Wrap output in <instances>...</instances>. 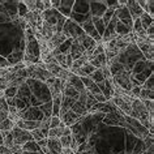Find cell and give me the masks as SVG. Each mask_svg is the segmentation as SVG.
<instances>
[{"instance_id":"1","label":"cell","mask_w":154,"mask_h":154,"mask_svg":"<svg viewBox=\"0 0 154 154\" xmlns=\"http://www.w3.org/2000/svg\"><path fill=\"white\" fill-rule=\"evenodd\" d=\"M124 120L127 122V125H128V128L132 131V132L136 134V136L140 138V140H144V138L149 134L148 129H146L138 120H136V119H133V118H131V116H127V115H125Z\"/></svg>"},{"instance_id":"2","label":"cell","mask_w":154,"mask_h":154,"mask_svg":"<svg viewBox=\"0 0 154 154\" xmlns=\"http://www.w3.org/2000/svg\"><path fill=\"white\" fill-rule=\"evenodd\" d=\"M11 133H12L13 141H14V144L16 145L22 146L24 144H26V142L33 141V136H32V133H30L29 131L21 129V128H18V127H16V125L12 128Z\"/></svg>"},{"instance_id":"3","label":"cell","mask_w":154,"mask_h":154,"mask_svg":"<svg viewBox=\"0 0 154 154\" xmlns=\"http://www.w3.org/2000/svg\"><path fill=\"white\" fill-rule=\"evenodd\" d=\"M115 16L118 17V20L120 21L122 24H124L125 26H128L129 29H132L133 20H132V17H131L127 7H120V8H118L116 11H115Z\"/></svg>"},{"instance_id":"4","label":"cell","mask_w":154,"mask_h":154,"mask_svg":"<svg viewBox=\"0 0 154 154\" xmlns=\"http://www.w3.org/2000/svg\"><path fill=\"white\" fill-rule=\"evenodd\" d=\"M91 5V16L95 17V18H102V16L105 14L107 7L105 4V2H91L89 3Z\"/></svg>"},{"instance_id":"5","label":"cell","mask_w":154,"mask_h":154,"mask_svg":"<svg viewBox=\"0 0 154 154\" xmlns=\"http://www.w3.org/2000/svg\"><path fill=\"white\" fill-rule=\"evenodd\" d=\"M111 103H114L115 106L119 109V111H122L124 115L127 116H131V114H132V110H131V105H128L127 102H124L120 97H112L110 99Z\"/></svg>"},{"instance_id":"6","label":"cell","mask_w":154,"mask_h":154,"mask_svg":"<svg viewBox=\"0 0 154 154\" xmlns=\"http://www.w3.org/2000/svg\"><path fill=\"white\" fill-rule=\"evenodd\" d=\"M14 125L18 127V128H21V129L32 132L33 129L39 128L41 122H37V120H17L16 123H14Z\"/></svg>"},{"instance_id":"7","label":"cell","mask_w":154,"mask_h":154,"mask_svg":"<svg viewBox=\"0 0 154 154\" xmlns=\"http://www.w3.org/2000/svg\"><path fill=\"white\" fill-rule=\"evenodd\" d=\"M127 9H128V12L131 14V17H132V20H136V18H140L141 14L144 13V11L140 8V5L137 4V2H127Z\"/></svg>"},{"instance_id":"8","label":"cell","mask_w":154,"mask_h":154,"mask_svg":"<svg viewBox=\"0 0 154 154\" xmlns=\"http://www.w3.org/2000/svg\"><path fill=\"white\" fill-rule=\"evenodd\" d=\"M84 51H85V50H84L82 46L80 45L76 39H73V41H72V45H71V48H69V55L72 56V59H73V60L80 59V57L82 56Z\"/></svg>"},{"instance_id":"9","label":"cell","mask_w":154,"mask_h":154,"mask_svg":"<svg viewBox=\"0 0 154 154\" xmlns=\"http://www.w3.org/2000/svg\"><path fill=\"white\" fill-rule=\"evenodd\" d=\"M67 84L68 85H71L72 88H75L79 93H84V91H85V88H84V85H82V82H81V80H80L79 76H75V75H72V73H69V76L67 79Z\"/></svg>"},{"instance_id":"10","label":"cell","mask_w":154,"mask_h":154,"mask_svg":"<svg viewBox=\"0 0 154 154\" xmlns=\"http://www.w3.org/2000/svg\"><path fill=\"white\" fill-rule=\"evenodd\" d=\"M65 41H67V38L63 35V33L61 34H54V37L47 42V47H48L50 51H52V50L59 47L60 45H63Z\"/></svg>"},{"instance_id":"11","label":"cell","mask_w":154,"mask_h":154,"mask_svg":"<svg viewBox=\"0 0 154 154\" xmlns=\"http://www.w3.org/2000/svg\"><path fill=\"white\" fill-rule=\"evenodd\" d=\"M46 148L48 149V152L51 154H61V152H63L59 138H47V146Z\"/></svg>"},{"instance_id":"12","label":"cell","mask_w":154,"mask_h":154,"mask_svg":"<svg viewBox=\"0 0 154 154\" xmlns=\"http://www.w3.org/2000/svg\"><path fill=\"white\" fill-rule=\"evenodd\" d=\"M61 95L63 97H68V98H72V99H79V97H80V93L77 91L75 88H72L71 85H65V88H64V90L61 91Z\"/></svg>"},{"instance_id":"13","label":"cell","mask_w":154,"mask_h":154,"mask_svg":"<svg viewBox=\"0 0 154 154\" xmlns=\"http://www.w3.org/2000/svg\"><path fill=\"white\" fill-rule=\"evenodd\" d=\"M21 150L22 152H30V153H42V149L38 146V144L34 140L24 144L21 146Z\"/></svg>"},{"instance_id":"14","label":"cell","mask_w":154,"mask_h":154,"mask_svg":"<svg viewBox=\"0 0 154 154\" xmlns=\"http://www.w3.org/2000/svg\"><path fill=\"white\" fill-rule=\"evenodd\" d=\"M73 4H75V2H61L60 3V7L56 11L60 14H63L65 18H67V17L71 16V13H69V11H71V7H69V5H73Z\"/></svg>"},{"instance_id":"15","label":"cell","mask_w":154,"mask_h":154,"mask_svg":"<svg viewBox=\"0 0 154 154\" xmlns=\"http://www.w3.org/2000/svg\"><path fill=\"white\" fill-rule=\"evenodd\" d=\"M131 32H132V29H129L128 26H125L124 24H122L120 21H118L116 25H115V33H116L119 37L127 35V34H129Z\"/></svg>"},{"instance_id":"16","label":"cell","mask_w":154,"mask_h":154,"mask_svg":"<svg viewBox=\"0 0 154 154\" xmlns=\"http://www.w3.org/2000/svg\"><path fill=\"white\" fill-rule=\"evenodd\" d=\"M140 22H141V26L142 29L146 30L149 26L154 25V21H153V16H150L148 13H142L141 17H140Z\"/></svg>"},{"instance_id":"17","label":"cell","mask_w":154,"mask_h":154,"mask_svg":"<svg viewBox=\"0 0 154 154\" xmlns=\"http://www.w3.org/2000/svg\"><path fill=\"white\" fill-rule=\"evenodd\" d=\"M13 127H14V123L11 119L7 118L5 120L0 122V132H11Z\"/></svg>"},{"instance_id":"18","label":"cell","mask_w":154,"mask_h":154,"mask_svg":"<svg viewBox=\"0 0 154 154\" xmlns=\"http://www.w3.org/2000/svg\"><path fill=\"white\" fill-rule=\"evenodd\" d=\"M88 77H89L91 81L95 82V84H101V82L105 81V79H103V76H102L101 69H95V71H94L93 73H91L90 76H88Z\"/></svg>"},{"instance_id":"19","label":"cell","mask_w":154,"mask_h":154,"mask_svg":"<svg viewBox=\"0 0 154 154\" xmlns=\"http://www.w3.org/2000/svg\"><path fill=\"white\" fill-rule=\"evenodd\" d=\"M17 91H18V88L8 86V88H7V89L4 90V98H5V99H13V98L17 95Z\"/></svg>"},{"instance_id":"20","label":"cell","mask_w":154,"mask_h":154,"mask_svg":"<svg viewBox=\"0 0 154 154\" xmlns=\"http://www.w3.org/2000/svg\"><path fill=\"white\" fill-rule=\"evenodd\" d=\"M72 41H73V39H71V38H69V39L65 41L63 45H60L59 47H57V48H59V51H60V54H63V55H67V54H69V48H71Z\"/></svg>"},{"instance_id":"21","label":"cell","mask_w":154,"mask_h":154,"mask_svg":"<svg viewBox=\"0 0 154 154\" xmlns=\"http://www.w3.org/2000/svg\"><path fill=\"white\" fill-rule=\"evenodd\" d=\"M32 136H33V140L35 141V142H38V141H41V140H43V138H47L43 134V132H42V129L41 128H37V129H33L32 132Z\"/></svg>"},{"instance_id":"22","label":"cell","mask_w":154,"mask_h":154,"mask_svg":"<svg viewBox=\"0 0 154 154\" xmlns=\"http://www.w3.org/2000/svg\"><path fill=\"white\" fill-rule=\"evenodd\" d=\"M85 63H88V57H86L85 55H82L81 57H80V59L73 60V64H72L71 69H79V68H81Z\"/></svg>"},{"instance_id":"23","label":"cell","mask_w":154,"mask_h":154,"mask_svg":"<svg viewBox=\"0 0 154 154\" xmlns=\"http://www.w3.org/2000/svg\"><path fill=\"white\" fill-rule=\"evenodd\" d=\"M141 88L142 89H146V90H154V76L150 75L149 80L146 79L144 81V84L141 85Z\"/></svg>"},{"instance_id":"24","label":"cell","mask_w":154,"mask_h":154,"mask_svg":"<svg viewBox=\"0 0 154 154\" xmlns=\"http://www.w3.org/2000/svg\"><path fill=\"white\" fill-rule=\"evenodd\" d=\"M114 13H115V11H114V9H110V8H107V9H106L105 14L102 16V22L105 24V26L110 22V20H111V18H112V16H114Z\"/></svg>"},{"instance_id":"25","label":"cell","mask_w":154,"mask_h":154,"mask_svg":"<svg viewBox=\"0 0 154 154\" xmlns=\"http://www.w3.org/2000/svg\"><path fill=\"white\" fill-rule=\"evenodd\" d=\"M18 4V11H17V16H18V18H24L25 17V14L29 12L28 11V8L25 7V4L22 2H20V3H17Z\"/></svg>"},{"instance_id":"26","label":"cell","mask_w":154,"mask_h":154,"mask_svg":"<svg viewBox=\"0 0 154 154\" xmlns=\"http://www.w3.org/2000/svg\"><path fill=\"white\" fill-rule=\"evenodd\" d=\"M71 140H72V134H71V136H63V137H60L59 141H60V144H61V148H63V149L69 148Z\"/></svg>"},{"instance_id":"27","label":"cell","mask_w":154,"mask_h":154,"mask_svg":"<svg viewBox=\"0 0 154 154\" xmlns=\"http://www.w3.org/2000/svg\"><path fill=\"white\" fill-rule=\"evenodd\" d=\"M105 52V46H103V43L101 42V43H97V46H95V48L93 50V57H97L98 55H101V54Z\"/></svg>"},{"instance_id":"28","label":"cell","mask_w":154,"mask_h":154,"mask_svg":"<svg viewBox=\"0 0 154 154\" xmlns=\"http://www.w3.org/2000/svg\"><path fill=\"white\" fill-rule=\"evenodd\" d=\"M81 69H82V72L85 73V76H90L91 73L95 71V68H94L91 64H89V63H85V64H84L82 67H81Z\"/></svg>"},{"instance_id":"29","label":"cell","mask_w":154,"mask_h":154,"mask_svg":"<svg viewBox=\"0 0 154 154\" xmlns=\"http://www.w3.org/2000/svg\"><path fill=\"white\" fill-rule=\"evenodd\" d=\"M35 2H37V0H25V2H22V3L25 4V7L28 8L29 12H34V11H37Z\"/></svg>"},{"instance_id":"30","label":"cell","mask_w":154,"mask_h":154,"mask_svg":"<svg viewBox=\"0 0 154 154\" xmlns=\"http://www.w3.org/2000/svg\"><path fill=\"white\" fill-rule=\"evenodd\" d=\"M101 72H102V76L105 80H112V75H111L110 72V68L109 65H106V67H102L101 68Z\"/></svg>"},{"instance_id":"31","label":"cell","mask_w":154,"mask_h":154,"mask_svg":"<svg viewBox=\"0 0 154 154\" xmlns=\"http://www.w3.org/2000/svg\"><path fill=\"white\" fill-rule=\"evenodd\" d=\"M60 118L59 116H51V119H50V128H57L60 124Z\"/></svg>"},{"instance_id":"32","label":"cell","mask_w":154,"mask_h":154,"mask_svg":"<svg viewBox=\"0 0 154 154\" xmlns=\"http://www.w3.org/2000/svg\"><path fill=\"white\" fill-rule=\"evenodd\" d=\"M93 98L95 99V102H97V103H106V102H107L106 97H105V95H103L102 93H101V94H94Z\"/></svg>"},{"instance_id":"33","label":"cell","mask_w":154,"mask_h":154,"mask_svg":"<svg viewBox=\"0 0 154 154\" xmlns=\"http://www.w3.org/2000/svg\"><path fill=\"white\" fill-rule=\"evenodd\" d=\"M0 111L8 112V103H7L5 98H0Z\"/></svg>"},{"instance_id":"34","label":"cell","mask_w":154,"mask_h":154,"mask_svg":"<svg viewBox=\"0 0 154 154\" xmlns=\"http://www.w3.org/2000/svg\"><path fill=\"white\" fill-rule=\"evenodd\" d=\"M97 60L99 61V63H101L102 67H106V65H107V59H106L105 52L101 54V55H98V56H97Z\"/></svg>"},{"instance_id":"35","label":"cell","mask_w":154,"mask_h":154,"mask_svg":"<svg viewBox=\"0 0 154 154\" xmlns=\"http://www.w3.org/2000/svg\"><path fill=\"white\" fill-rule=\"evenodd\" d=\"M69 149L72 150V152H77V149H79V142H77L75 138L72 137V140H71V144H69Z\"/></svg>"},{"instance_id":"36","label":"cell","mask_w":154,"mask_h":154,"mask_svg":"<svg viewBox=\"0 0 154 154\" xmlns=\"http://www.w3.org/2000/svg\"><path fill=\"white\" fill-rule=\"evenodd\" d=\"M65 64H67V68H68V71H69L71 67H72V64H73V59H72V56L69 55V54L65 55Z\"/></svg>"},{"instance_id":"37","label":"cell","mask_w":154,"mask_h":154,"mask_svg":"<svg viewBox=\"0 0 154 154\" xmlns=\"http://www.w3.org/2000/svg\"><path fill=\"white\" fill-rule=\"evenodd\" d=\"M71 134H72L71 127H65V128L61 129V137H63V136H71Z\"/></svg>"},{"instance_id":"38","label":"cell","mask_w":154,"mask_h":154,"mask_svg":"<svg viewBox=\"0 0 154 154\" xmlns=\"http://www.w3.org/2000/svg\"><path fill=\"white\" fill-rule=\"evenodd\" d=\"M43 9L45 11L51 9V2H50V0H43ZM45 11H43V12H45Z\"/></svg>"},{"instance_id":"39","label":"cell","mask_w":154,"mask_h":154,"mask_svg":"<svg viewBox=\"0 0 154 154\" xmlns=\"http://www.w3.org/2000/svg\"><path fill=\"white\" fill-rule=\"evenodd\" d=\"M0 154H12V152L8 148H5L4 145H2L0 146Z\"/></svg>"},{"instance_id":"40","label":"cell","mask_w":154,"mask_h":154,"mask_svg":"<svg viewBox=\"0 0 154 154\" xmlns=\"http://www.w3.org/2000/svg\"><path fill=\"white\" fill-rule=\"evenodd\" d=\"M38 144V146H39L41 149H43V148H46L47 146V138H43V140H41V141H38L37 142Z\"/></svg>"},{"instance_id":"41","label":"cell","mask_w":154,"mask_h":154,"mask_svg":"<svg viewBox=\"0 0 154 154\" xmlns=\"http://www.w3.org/2000/svg\"><path fill=\"white\" fill-rule=\"evenodd\" d=\"M145 32H146V35H154V25L149 26V28L146 29Z\"/></svg>"},{"instance_id":"42","label":"cell","mask_w":154,"mask_h":154,"mask_svg":"<svg viewBox=\"0 0 154 154\" xmlns=\"http://www.w3.org/2000/svg\"><path fill=\"white\" fill-rule=\"evenodd\" d=\"M8 118V112H4V111H0V122L5 120Z\"/></svg>"},{"instance_id":"43","label":"cell","mask_w":154,"mask_h":154,"mask_svg":"<svg viewBox=\"0 0 154 154\" xmlns=\"http://www.w3.org/2000/svg\"><path fill=\"white\" fill-rule=\"evenodd\" d=\"M7 88H8V84L7 82H0V91H4Z\"/></svg>"},{"instance_id":"44","label":"cell","mask_w":154,"mask_h":154,"mask_svg":"<svg viewBox=\"0 0 154 154\" xmlns=\"http://www.w3.org/2000/svg\"><path fill=\"white\" fill-rule=\"evenodd\" d=\"M22 154H42V153H30V152H22Z\"/></svg>"}]
</instances>
